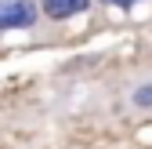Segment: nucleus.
Listing matches in <instances>:
<instances>
[{
	"label": "nucleus",
	"mask_w": 152,
	"mask_h": 149,
	"mask_svg": "<svg viewBox=\"0 0 152 149\" xmlns=\"http://www.w3.org/2000/svg\"><path fill=\"white\" fill-rule=\"evenodd\" d=\"M102 4H109V7H134L138 0H102Z\"/></svg>",
	"instance_id": "20e7f679"
},
{
	"label": "nucleus",
	"mask_w": 152,
	"mask_h": 149,
	"mask_svg": "<svg viewBox=\"0 0 152 149\" xmlns=\"http://www.w3.org/2000/svg\"><path fill=\"white\" fill-rule=\"evenodd\" d=\"M36 18H40L36 0H0V33H11V29H33Z\"/></svg>",
	"instance_id": "f257e3e1"
},
{
	"label": "nucleus",
	"mask_w": 152,
	"mask_h": 149,
	"mask_svg": "<svg viewBox=\"0 0 152 149\" xmlns=\"http://www.w3.org/2000/svg\"><path fill=\"white\" fill-rule=\"evenodd\" d=\"M130 105L138 109V113H152V77H145V80H138L134 87H130Z\"/></svg>",
	"instance_id": "7ed1b4c3"
},
{
	"label": "nucleus",
	"mask_w": 152,
	"mask_h": 149,
	"mask_svg": "<svg viewBox=\"0 0 152 149\" xmlns=\"http://www.w3.org/2000/svg\"><path fill=\"white\" fill-rule=\"evenodd\" d=\"M36 7H40L51 22H65L72 15H83L91 7V0H36Z\"/></svg>",
	"instance_id": "f03ea898"
}]
</instances>
